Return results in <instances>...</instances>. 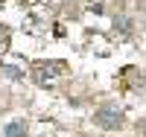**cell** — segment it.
I'll return each mask as SVG.
<instances>
[{
	"mask_svg": "<svg viewBox=\"0 0 146 137\" xmlns=\"http://www.w3.org/2000/svg\"><path fill=\"white\" fill-rule=\"evenodd\" d=\"M94 122L100 128H105V131H117L120 126H123V111H120L117 105H102L94 114Z\"/></svg>",
	"mask_w": 146,
	"mask_h": 137,
	"instance_id": "1",
	"label": "cell"
},
{
	"mask_svg": "<svg viewBox=\"0 0 146 137\" xmlns=\"http://www.w3.org/2000/svg\"><path fill=\"white\" fill-rule=\"evenodd\" d=\"M3 137H27V122H23V120H12V122H6Z\"/></svg>",
	"mask_w": 146,
	"mask_h": 137,
	"instance_id": "2",
	"label": "cell"
},
{
	"mask_svg": "<svg viewBox=\"0 0 146 137\" xmlns=\"http://www.w3.org/2000/svg\"><path fill=\"white\" fill-rule=\"evenodd\" d=\"M114 29H117V32H123V35H129V32H131V21L123 18V15H117V18H114Z\"/></svg>",
	"mask_w": 146,
	"mask_h": 137,
	"instance_id": "3",
	"label": "cell"
},
{
	"mask_svg": "<svg viewBox=\"0 0 146 137\" xmlns=\"http://www.w3.org/2000/svg\"><path fill=\"white\" fill-rule=\"evenodd\" d=\"M3 73H9L12 79H23V73H21L18 67H3Z\"/></svg>",
	"mask_w": 146,
	"mask_h": 137,
	"instance_id": "4",
	"label": "cell"
}]
</instances>
